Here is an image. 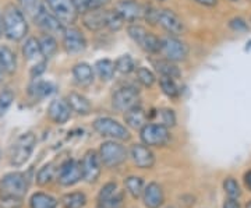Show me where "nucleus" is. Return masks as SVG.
I'll use <instances>...</instances> for the list:
<instances>
[{
	"mask_svg": "<svg viewBox=\"0 0 251 208\" xmlns=\"http://www.w3.org/2000/svg\"><path fill=\"white\" fill-rule=\"evenodd\" d=\"M3 35L10 42H21L28 34V18L17 6V3H7L1 13Z\"/></svg>",
	"mask_w": 251,
	"mask_h": 208,
	"instance_id": "nucleus-1",
	"label": "nucleus"
},
{
	"mask_svg": "<svg viewBox=\"0 0 251 208\" xmlns=\"http://www.w3.org/2000/svg\"><path fill=\"white\" fill-rule=\"evenodd\" d=\"M36 145V136L32 131L23 133L16 138L9 151V161L11 166H23L32 155Z\"/></svg>",
	"mask_w": 251,
	"mask_h": 208,
	"instance_id": "nucleus-2",
	"label": "nucleus"
},
{
	"mask_svg": "<svg viewBox=\"0 0 251 208\" xmlns=\"http://www.w3.org/2000/svg\"><path fill=\"white\" fill-rule=\"evenodd\" d=\"M29 189V179L25 173L10 172L0 181V197L24 199Z\"/></svg>",
	"mask_w": 251,
	"mask_h": 208,
	"instance_id": "nucleus-3",
	"label": "nucleus"
},
{
	"mask_svg": "<svg viewBox=\"0 0 251 208\" xmlns=\"http://www.w3.org/2000/svg\"><path fill=\"white\" fill-rule=\"evenodd\" d=\"M127 34L147 53L158 54L161 53L162 39L150 32L148 29L138 24H130L127 27Z\"/></svg>",
	"mask_w": 251,
	"mask_h": 208,
	"instance_id": "nucleus-4",
	"label": "nucleus"
},
{
	"mask_svg": "<svg viewBox=\"0 0 251 208\" xmlns=\"http://www.w3.org/2000/svg\"><path fill=\"white\" fill-rule=\"evenodd\" d=\"M92 126L95 129V131H98L100 136L109 137L112 140L116 141H127L130 140V131L128 129L122 125L120 122H117L113 118H98L94 120Z\"/></svg>",
	"mask_w": 251,
	"mask_h": 208,
	"instance_id": "nucleus-5",
	"label": "nucleus"
},
{
	"mask_svg": "<svg viewBox=\"0 0 251 208\" xmlns=\"http://www.w3.org/2000/svg\"><path fill=\"white\" fill-rule=\"evenodd\" d=\"M44 1H45L46 9L49 10L63 26L69 27L77 21L80 13L74 4V0H44Z\"/></svg>",
	"mask_w": 251,
	"mask_h": 208,
	"instance_id": "nucleus-6",
	"label": "nucleus"
},
{
	"mask_svg": "<svg viewBox=\"0 0 251 208\" xmlns=\"http://www.w3.org/2000/svg\"><path fill=\"white\" fill-rule=\"evenodd\" d=\"M99 158L102 165L108 168H117L127 159V150L116 140H109L100 144L99 148Z\"/></svg>",
	"mask_w": 251,
	"mask_h": 208,
	"instance_id": "nucleus-7",
	"label": "nucleus"
},
{
	"mask_svg": "<svg viewBox=\"0 0 251 208\" xmlns=\"http://www.w3.org/2000/svg\"><path fill=\"white\" fill-rule=\"evenodd\" d=\"M140 137L143 144L148 147H165L171 141L169 129L158 123H147L140 130Z\"/></svg>",
	"mask_w": 251,
	"mask_h": 208,
	"instance_id": "nucleus-8",
	"label": "nucleus"
},
{
	"mask_svg": "<svg viewBox=\"0 0 251 208\" xmlns=\"http://www.w3.org/2000/svg\"><path fill=\"white\" fill-rule=\"evenodd\" d=\"M140 92L133 85H126L117 88L112 95V106L117 112H126L138 105Z\"/></svg>",
	"mask_w": 251,
	"mask_h": 208,
	"instance_id": "nucleus-9",
	"label": "nucleus"
},
{
	"mask_svg": "<svg viewBox=\"0 0 251 208\" xmlns=\"http://www.w3.org/2000/svg\"><path fill=\"white\" fill-rule=\"evenodd\" d=\"M161 53L165 56V59L177 63L181 60H186L188 54V48L179 38H176L175 35H168L162 38Z\"/></svg>",
	"mask_w": 251,
	"mask_h": 208,
	"instance_id": "nucleus-10",
	"label": "nucleus"
},
{
	"mask_svg": "<svg viewBox=\"0 0 251 208\" xmlns=\"http://www.w3.org/2000/svg\"><path fill=\"white\" fill-rule=\"evenodd\" d=\"M155 24L161 26L171 35H181L184 32V23L173 10L156 9Z\"/></svg>",
	"mask_w": 251,
	"mask_h": 208,
	"instance_id": "nucleus-11",
	"label": "nucleus"
},
{
	"mask_svg": "<svg viewBox=\"0 0 251 208\" xmlns=\"http://www.w3.org/2000/svg\"><path fill=\"white\" fill-rule=\"evenodd\" d=\"M62 44L64 51L69 54H77L85 51L87 39L78 28L69 26L64 28L62 34Z\"/></svg>",
	"mask_w": 251,
	"mask_h": 208,
	"instance_id": "nucleus-12",
	"label": "nucleus"
},
{
	"mask_svg": "<svg viewBox=\"0 0 251 208\" xmlns=\"http://www.w3.org/2000/svg\"><path fill=\"white\" fill-rule=\"evenodd\" d=\"M80 163L84 181L87 183H95L98 181L100 172H102V161H100L97 151H94V150L87 151Z\"/></svg>",
	"mask_w": 251,
	"mask_h": 208,
	"instance_id": "nucleus-13",
	"label": "nucleus"
},
{
	"mask_svg": "<svg viewBox=\"0 0 251 208\" xmlns=\"http://www.w3.org/2000/svg\"><path fill=\"white\" fill-rule=\"evenodd\" d=\"M57 181L62 186L70 187L82 179L81 163L75 159H67L57 168Z\"/></svg>",
	"mask_w": 251,
	"mask_h": 208,
	"instance_id": "nucleus-14",
	"label": "nucleus"
},
{
	"mask_svg": "<svg viewBox=\"0 0 251 208\" xmlns=\"http://www.w3.org/2000/svg\"><path fill=\"white\" fill-rule=\"evenodd\" d=\"M115 10L120 14V17L125 20V23L134 24V23L144 18L145 6L140 4L135 0H119L116 3Z\"/></svg>",
	"mask_w": 251,
	"mask_h": 208,
	"instance_id": "nucleus-15",
	"label": "nucleus"
},
{
	"mask_svg": "<svg viewBox=\"0 0 251 208\" xmlns=\"http://www.w3.org/2000/svg\"><path fill=\"white\" fill-rule=\"evenodd\" d=\"M82 26L91 32H98L108 27V10H91L81 14Z\"/></svg>",
	"mask_w": 251,
	"mask_h": 208,
	"instance_id": "nucleus-16",
	"label": "nucleus"
},
{
	"mask_svg": "<svg viewBox=\"0 0 251 208\" xmlns=\"http://www.w3.org/2000/svg\"><path fill=\"white\" fill-rule=\"evenodd\" d=\"M130 156L140 169H151L155 165V154L148 145L134 144L130 148Z\"/></svg>",
	"mask_w": 251,
	"mask_h": 208,
	"instance_id": "nucleus-17",
	"label": "nucleus"
},
{
	"mask_svg": "<svg viewBox=\"0 0 251 208\" xmlns=\"http://www.w3.org/2000/svg\"><path fill=\"white\" fill-rule=\"evenodd\" d=\"M48 116L54 125H64L72 116V108L67 101L63 98H56L50 101L48 106Z\"/></svg>",
	"mask_w": 251,
	"mask_h": 208,
	"instance_id": "nucleus-18",
	"label": "nucleus"
},
{
	"mask_svg": "<svg viewBox=\"0 0 251 208\" xmlns=\"http://www.w3.org/2000/svg\"><path fill=\"white\" fill-rule=\"evenodd\" d=\"M17 6L34 24H36L48 11L44 0H17Z\"/></svg>",
	"mask_w": 251,
	"mask_h": 208,
	"instance_id": "nucleus-19",
	"label": "nucleus"
},
{
	"mask_svg": "<svg viewBox=\"0 0 251 208\" xmlns=\"http://www.w3.org/2000/svg\"><path fill=\"white\" fill-rule=\"evenodd\" d=\"M144 206L147 208H159L165 201V193L159 183L151 182L148 183L143 191Z\"/></svg>",
	"mask_w": 251,
	"mask_h": 208,
	"instance_id": "nucleus-20",
	"label": "nucleus"
},
{
	"mask_svg": "<svg viewBox=\"0 0 251 208\" xmlns=\"http://www.w3.org/2000/svg\"><path fill=\"white\" fill-rule=\"evenodd\" d=\"M0 67L6 76H13L17 72V54L9 45H0Z\"/></svg>",
	"mask_w": 251,
	"mask_h": 208,
	"instance_id": "nucleus-21",
	"label": "nucleus"
},
{
	"mask_svg": "<svg viewBox=\"0 0 251 208\" xmlns=\"http://www.w3.org/2000/svg\"><path fill=\"white\" fill-rule=\"evenodd\" d=\"M54 92V85L50 81H45L41 78H35L32 80L29 87H28V95L32 101H41L52 95Z\"/></svg>",
	"mask_w": 251,
	"mask_h": 208,
	"instance_id": "nucleus-22",
	"label": "nucleus"
},
{
	"mask_svg": "<svg viewBox=\"0 0 251 208\" xmlns=\"http://www.w3.org/2000/svg\"><path fill=\"white\" fill-rule=\"evenodd\" d=\"M148 120H150L148 113L140 105L125 112V122L127 123V126L134 130H141L148 123Z\"/></svg>",
	"mask_w": 251,
	"mask_h": 208,
	"instance_id": "nucleus-23",
	"label": "nucleus"
},
{
	"mask_svg": "<svg viewBox=\"0 0 251 208\" xmlns=\"http://www.w3.org/2000/svg\"><path fill=\"white\" fill-rule=\"evenodd\" d=\"M73 77L74 81L77 82L80 87H88L94 82V69L91 67V64L81 62L77 63L73 67Z\"/></svg>",
	"mask_w": 251,
	"mask_h": 208,
	"instance_id": "nucleus-24",
	"label": "nucleus"
},
{
	"mask_svg": "<svg viewBox=\"0 0 251 208\" xmlns=\"http://www.w3.org/2000/svg\"><path fill=\"white\" fill-rule=\"evenodd\" d=\"M23 56L27 62H39V60H44L45 57L42 56L41 52V45H39V39L35 36H28L23 45Z\"/></svg>",
	"mask_w": 251,
	"mask_h": 208,
	"instance_id": "nucleus-25",
	"label": "nucleus"
},
{
	"mask_svg": "<svg viewBox=\"0 0 251 208\" xmlns=\"http://www.w3.org/2000/svg\"><path fill=\"white\" fill-rule=\"evenodd\" d=\"M66 101L70 105L73 112H75L78 115H88L91 112V109H92V105H91L90 101L87 100L84 95H81L78 92H74V91L67 95Z\"/></svg>",
	"mask_w": 251,
	"mask_h": 208,
	"instance_id": "nucleus-26",
	"label": "nucleus"
},
{
	"mask_svg": "<svg viewBox=\"0 0 251 208\" xmlns=\"http://www.w3.org/2000/svg\"><path fill=\"white\" fill-rule=\"evenodd\" d=\"M153 67L155 70L159 73L161 77H171V78H175L177 80L181 77V72L177 67V64L175 62H171L168 59H158L153 62Z\"/></svg>",
	"mask_w": 251,
	"mask_h": 208,
	"instance_id": "nucleus-27",
	"label": "nucleus"
},
{
	"mask_svg": "<svg viewBox=\"0 0 251 208\" xmlns=\"http://www.w3.org/2000/svg\"><path fill=\"white\" fill-rule=\"evenodd\" d=\"M148 119L150 120H155L153 123H158V125H162V126L168 127L171 129L176 125V113L173 109L169 108H163L159 109V110H152V113L148 115Z\"/></svg>",
	"mask_w": 251,
	"mask_h": 208,
	"instance_id": "nucleus-28",
	"label": "nucleus"
},
{
	"mask_svg": "<svg viewBox=\"0 0 251 208\" xmlns=\"http://www.w3.org/2000/svg\"><path fill=\"white\" fill-rule=\"evenodd\" d=\"M29 207L31 208H57V200L53 196L44 193V191H38L31 196L29 200Z\"/></svg>",
	"mask_w": 251,
	"mask_h": 208,
	"instance_id": "nucleus-29",
	"label": "nucleus"
},
{
	"mask_svg": "<svg viewBox=\"0 0 251 208\" xmlns=\"http://www.w3.org/2000/svg\"><path fill=\"white\" fill-rule=\"evenodd\" d=\"M39 39V45H41V52H42V56L45 57L46 60L53 57L57 49H59V45H57V41L54 35H50V34H42V35L38 38Z\"/></svg>",
	"mask_w": 251,
	"mask_h": 208,
	"instance_id": "nucleus-30",
	"label": "nucleus"
},
{
	"mask_svg": "<svg viewBox=\"0 0 251 208\" xmlns=\"http://www.w3.org/2000/svg\"><path fill=\"white\" fill-rule=\"evenodd\" d=\"M95 72L98 74V77L102 81H109L113 78L115 73H116V67H115V62H112L110 59H100L95 63Z\"/></svg>",
	"mask_w": 251,
	"mask_h": 208,
	"instance_id": "nucleus-31",
	"label": "nucleus"
},
{
	"mask_svg": "<svg viewBox=\"0 0 251 208\" xmlns=\"http://www.w3.org/2000/svg\"><path fill=\"white\" fill-rule=\"evenodd\" d=\"M60 203L63 208H84L87 204V196L82 191H73L64 194Z\"/></svg>",
	"mask_w": 251,
	"mask_h": 208,
	"instance_id": "nucleus-32",
	"label": "nucleus"
},
{
	"mask_svg": "<svg viewBox=\"0 0 251 208\" xmlns=\"http://www.w3.org/2000/svg\"><path fill=\"white\" fill-rule=\"evenodd\" d=\"M125 187L127 193L133 197L138 199L143 196L144 191V181L140 176H128L125 181Z\"/></svg>",
	"mask_w": 251,
	"mask_h": 208,
	"instance_id": "nucleus-33",
	"label": "nucleus"
},
{
	"mask_svg": "<svg viewBox=\"0 0 251 208\" xmlns=\"http://www.w3.org/2000/svg\"><path fill=\"white\" fill-rule=\"evenodd\" d=\"M56 175H57V168H54V163H46L36 175V183L39 186H46L53 181Z\"/></svg>",
	"mask_w": 251,
	"mask_h": 208,
	"instance_id": "nucleus-34",
	"label": "nucleus"
},
{
	"mask_svg": "<svg viewBox=\"0 0 251 208\" xmlns=\"http://www.w3.org/2000/svg\"><path fill=\"white\" fill-rule=\"evenodd\" d=\"M159 85H161L162 92L168 97V98H172V100H176L179 98L180 90L176 84V80L175 78H171V77H161L159 78Z\"/></svg>",
	"mask_w": 251,
	"mask_h": 208,
	"instance_id": "nucleus-35",
	"label": "nucleus"
},
{
	"mask_svg": "<svg viewBox=\"0 0 251 208\" xmlns=\"http://www.w3.org/2000/svg\"><path fill=\"white\" fill-rule=\"evenodd\" d=\"M110 0H74V4L78 10V13H87L91 10L103 9Z\"/></svg>",
	"mask_w": 251,
	"mask_h": 208,
	"instance_id": "nucleus-36",
	"label": "nucleus"
},
{
	"mask_svg": "<svg viewBox=\"0 0 251 208\" xmlns=\"http://www.w3.org/2000/svg\"><path fill=\"white\" fill-rule=\"evenodd\" d=\"M115 67H116V72H119L120 74H130V73L135 72V69H137L134 59L130 54L120 56L115 62Z\"/></svg>",
	"mask_w": 251,
	"mask_h": 208,
	"instance_id": "nucleus-37",
	"label": "nucleus"
},
{
	"mask_svg": "<svg viewBox=\"0 0 251 208\" xmlns=\"http://www.w3.org/2000/svg\"><path fill=\"white\" fill-rule=\"evenodd\" d=\"M14 100H16V94L13 90L3 88L0 91V118H3L7 113V110L11 108Z\"/></svg>",
	"mask_w": 251,
	"mask_h": 208,
	"instance_id": "nucleus-38",
	"label": "nucleus"
},
{
	"mask_svg": "<svg viewBox=\"0 0 251 208\" xmlns=\"http://www.w3.org/2000/svg\"><path fill=\"white\" fill-rule=\"evenodd\" d=\"M135 77H137V81L140 82L143 87H147V88L152 87L155 81H156L155 74L150 69H147V67H138V69H135Z\"/></svg>",
	"mask_w": 251,
	"mask_h": 208,
	"instance_id": "nucleus-39",
	"label": "nucleus"
},
{
	"mask_svg": "<svg viewBox=\"0 0 251 208\" xmlns=\"http://www.w3.org/2000/svg\"><path fill=\"white\" fill-rule=\"evenodd\" d=\"M224 190L226 193V196L230 197V199H239L242 196L240 186H239L237 181L234 178H232V176L226 178L224 181Z\"/></svg>",
	"mask_w": 251,
	"mask_h": 208,
	"instance_id": "nucleus-40",
	"label": "nucleus"
},
{
	"mask_svg": "<svg viewBox=\"0 0 251 208\" xmlns=\"http://www.w3.org/2000/svg\"><path fill=\"white\" fill-rule=\"evenodd\" d=\"M123 200H125V193L119 190L116 194L112 196L110 199L97 201V208H122V206H123Z\"/></svg>",
	"mask_w": 251,
	"mask_h": 208,
	"instance_id": "nucleus-41",
	"label": "nucleus"
},
{
	"mask_svg": "<svg viewBox=\"0 0 251 208\" xmlns=\"http://www.w3.org/2000/svg\"><path fill=\"white\" fill-rule=\"evenodd\" d=\"M123 24H125V20L120 17V14L116 10H108V27H106V29L116 32L123 27Z\"/></svg>",
	"mask_w": 251,
	"mask_h": 208,
	"instance_id": "nucleus-42",
	"label": "nucleus"
},
{
	"mask_svg": "<svg viewBox=\"0 0 251 208\" xmlns=\"http://www.w3.org/2000/svg\"><path fill=\"white\" fill-rule=\"evenodd\" d=\"M117 191H119V187H117L116 183H113V182H109L106 183L100 190H99L98 194V201H102V200H108L110 199L112 196H115Z\"/></svg>",
	"mask_w": 251,
	"mask_h": 208,
	"instance_id": "nucleus-43",
	"label": "nucleus"
},
{
	"mask_svg": "<svg viewBox=\"0 0 251 208\" xmlns=\"http://www.w3.org/2000/svg\"><path fill=\"white\" fill-rule=\"evenodd\" d=\"M24 199L18 197H0V208H21Z\"/></svg>",
	"mask_w": 251,
	"mask_h": 208,
	"instance_id": "nucleus-44",
	"label": "nucleus"
},
{
	"mask_svg": "<svg viewBox=\"0 0 251 208\" xmlns=\"http://www.w3.org/2000/svg\"><path fill=\"white\" fill-rule=\"evenodd\" d=\"M45 70H46V59H44V60L36 62V63L31 67V70H29V76H31V78H32V80H35V78H41V76L45 73Z\"/></svg>",
	"mask_w": 251,
	"mask_h": 208,
	"instance_id": "nucleus-45",
	"label": "nucleus"
},
{
	"mask_svg": "<svg viewBox=\"0 0 251 208\" xmlns=\"http://www.w3.org/2000/svg\"><path fill=\"white\" fill-rule=\"evenodd\" d=\"M229 27L232 28L233 31H236V32H244V31H247V29H249L247 23L240 17L232 18V20L229 21Z\"/></svg>",
	"mask_w": 251,
	"mask_h": 208,
	"instance_id": "nucleus-46",
	"label": "nucleus"
},
{
	"mask_svg": "<svg viewBox=\"0 0 251 208\" xmlns=\"http://www.w3.org/2000/svg\"><path fill=\"white\" fill-rule=\"evenodd\" d=\"M224 208H240V204H239L237 199H230V197H227V199L225 200Z\"/></svg>",
	"mask_w": 251,
	"mask_h": 208,
	"instance_id": "nucleus-47",
	"label": "nucleus"
},
{
	"mask_svg": "<svg viewBox=\"0 0 251 208\" xmlns=\"http://www.w3.org/2000/svg\"><path fill=\"white\" fill-rule=\"evenodd\" d=\"M194 1L201 6H205V7H215L218 4V0H194Z\"/></svg>",
	"mask_w": 251,
	"mask_h": 208,
	"instance_id": "nucleus-48",
	"label": "nucleus"
},
{
	"mask_svg": "<svg viewBox=\"0 0 251 208\" xmlns=\"http://www.w3.org/2000/svg\"><path fill=\"white\" fill-rule=\"evenodd\" d=\"M244 183H246V186L251 190V171L246 172V175H244Z\"/></svg>",
	"mask_w": 251,
	"mask_h": 208,
	"instance_id": "nucleus-49",
	"label": "nucleus"
},
{
	"mask_svg": "<svg viewBox=\"0 0 251 208\" xmlns=\"http://www.w3.org/2000/svg\"><path fill=\"white\" fill-rule=\"evenodd\" d=\"M4 76H6V74L3 73V70H1V67H0V84L3 82V77H4Z\"/></svg>",
	"mask_w": 251,
	"mask_h": 208,
	"instance_id": "nucleus-50",
	"label": "nucleus"
},
{
	"mask_svg": "<svg viewBox=\"0 0 251 208\" xmlns=\"http://www.w3.org/2000/svg\"><path fill=\"white\" fill-rule=\"evenodd\" d=\"M3 36V27H1V14H0V38Z\"/></svg>",
	"mask_w": 251,
	"mask_h": 208,
	"instance_id": "nucleus-51",
	"label": "nucleus"
},
{
	"mask_svg": "<svg viewBox=\"0 0 251 208\" xmlns=\"http://www.w3.org/2000/svg\"><path fill=\"white\" fill-rule=\"evenodd\" d=\"M246 208H251V201H249V203H247V206H246Z\"/></svg>",
	"mask_w": 251,
	"mask_h": 208,
	"instance_id": "nucleus-52",
	"label": "nucleus"
},
{
	"mask_svg": "<svg viewBox=\"0 0 251 208\" xmlns=\"http://www.w3.org/2000/svg\"><path fill=\"white\" fill-rule=\"evenodd\" d=\"M230 1H237V0H230Z\"/></svg>",
	"mask_w": 251,
	"mask_h": 208,
	"instance_id": "nucleus-53",
	"label": "nucleus"
},
{
	"mask_svg": "<svg viewBox=\"0 0 251 208\" xmlns=\"http://www.w3.org/2000/svg\"><path fill=\"white\" fill-rule=\"evenodd\" d=\"M166 208H175V207H166Z\"/></svg>",
	"mask_w": 251,
	"mask_h": 208,
	"instance_id": "nucleus-54",
	"label": "nucleus"
},
{
	"mask_svg": "<svg viewBox=\"0 0 251 208\" xmlns=\"http://www.w3.org/2000/svg\"><path fill=\"white\" fill-rule=\"evenodd\" d=\"M159 1H165V0H159Z\"/></svg>",
	"mask_w": 251,
	"mask_h": 208,
	"instance_id": "nucleus-55",
	"label": "nucleus"
}]
</instances>
